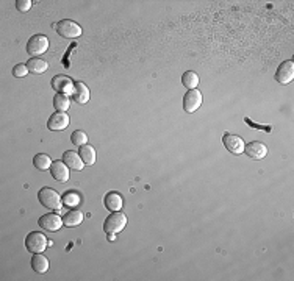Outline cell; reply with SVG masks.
<instances>
[{"instance_id": "1", "label": "cell", "mask_w": 294, "mask_h": 281, "mask_svg": "<svg viewBox=\"0 0 294 281\" xmlns=\"http://www.w3.org/2000/svg\"><path fill=\"white\" fill-rule=\"evenodd\" d=\"M38 200L47 209L52 211H60L63 208V199L60 197V194L53 188H43L38 192Z\"/></svg>"}, {"instance_id": "28", "label": "cell", "mask_w": 294, "mask_h": 281, "mask_svg": "<svg viewBox=\"0 0 294 281\" xmlns=\"http://www.w3.org/2000/svg\"><path fill=\"white\" fill-rule=\"evenodd\" d=\"M244 122L247 123V125H250L252 128H255V130H264V132H268V133H271L272 132V127L271 125H257V123H254V122H252L250 119H244Z\"/></svg>"}, {"instance_id": "4", "label": "cell", "mask_w": 294, "mask_h": 281, "mask_svg": "<svg viewBox=\"0 0 294 281\" xmlns=\"http://www.w3.org/2000/svg\"><path fill=\"white\" fill-rule=\"evenodd\" d=\"M53 27L60 36L66 38V39H75V38L81 36V27L71 19H63Z\"/></svg>"}, {"instance_id": "16", "label": "cell", "mask_w": 294, "mask_h": 281, "mask_svg": "<svg viewBox=\"0 0 294 281\" xmlns=\"http://www.w3.org/2000/svg\"><path fill=\"white\" fill-rule=\"evenodd\" d=\"M103 203H105V208H107L108 211H119L124 205V199L121 194L117 192H108L107 196H105L103 199Z\"/></svg>"}, {"instance_id": "27", "label": "cell", "mask_w": 294, "mask_h": 281, "mask_svg": "<svg viewBox=\"0 0 294 281\" xmlns=\"http://www.w3.org/2000/svg\"><path fill=\"white\" fill-rule=\"evenodd\" d=\"M32 5H33L32 0H17V2H16V8H17L19 13H25V11H28V10L32 8Z\"/></svg>"}, {"instance_id": "26", "label": "cell", "mask_w": 294, "mask_h": 281, "mask_svg": "<svg viewBox=\"0 0 294 281\" xmlns=\"http://www.w3.org/2000/svg\"><path fill=\"white\" fill-rule=\"evenodd\" d=\"M28 74V68H27V64H16V66L13 68V77L16 78H24L25 75Z\"/></svg>"}, {"instance_id": "19", "label": "cell", "mask_w": 294, "mask_h": 281, "mask_svg": "<svg viewBox=\"0 0 294 281\" xmlns=\"http://www.w3.org/2000/svg\"><path fill=\"white\" fill-rule=\"evenodd\" d=\"M32 269L38 273H46L49 270V259L43 253H35L32 258Z\"/></svg>"}, {"instance_id": "29", "label": "cell", "mask_w": 294, "mask_h": 281, "mask_svg": "<svg viewBox=\"0 0 294 281\" xmlns=\"http://www.w3.org/2000/svg\"><path fill=\"white\" fill-rule=\"evenodd\" d=\"M116 239V234H108V241H114Z\"/></svg>"}, {"instance_id": "15", "label": "cell", "mask_w": 294, "mask_h": 281, "mask_svg": "<svg viewBox=\"0 0 294 281\" xmlns=\"http://www.w3.org/2000/svg\"><path fill=\"white\" fill-rule=\"evenodd\" d=\"M63 163L72 170H81L85 167V163L81 161L78 152H74V150H68V152L63 153Z\"/></svg>"}, {"instance_id": "3", "label": "cell", "mask_w": 294, "mask_h": 281, "mask_svg": "<svg viewBox=\"0 0 294 281\" xmlns=\"http://www.w3.org/2000/svg\"><path fill=\"white\" fill-rule=\"evenodd\" d=\"M49 239L47 237L43 234V233H39V231H32V233H28V236L25 237V247H27V250L30 252V253H43L46 248H47V245H49V242H47Z\"/></svg>"}, {"instance_id": "7", "label": "cell", "mask_w": 294, "mask_h": 281, "mask_svg": "<svg viewBox=\"0 0 294 281\" xmlns=\"http://www.w3.org/2000/svg\"><path fill=\"white\" fill-rule=\"evenodd\" d=\"M38 225L46 231H58L63 227V219L56 212H47L44 215H41Z\"/></svg>"}, {"instance_id": "2", "label": "cell", "mask_w": 294, "mask_h": 281, "mask_svg": "<svg viewBox=\"0 0 294 281\" xmlns=\"http://www.w3.org/2000/svg\"><path fill=\"white\" fill-rule=\"evenodd\" d=\"M127 225V215L124 212L114 211L113 214H110L103 222V230L107 234H116L119 231H122Z\"/></svg>"}, {"instance_id": "21", "label": "cell", "mask_w": 294, "mask_h": 281, "mask_svg": "<svg viewBox=\"0 0 294 281\" xmlns=\"http://www.w3.org/2000/svg\"><path fill=\"white\" fill-rule=\"evenodd\" d=\"M61 199H63V205H66V206H69V208H75V206H78V205L81 203L80 194H78L77 191H72V189L63 194Z\"/></svg>"}, {"instance_id": "20", "label": "cell", "mask_w": 294, "mask_h": 281, "mask_svg": "<svg viewBox=\"0 0 294 281\" xmlns=\"http://www.w3.org/2000/svg\"><path fill=\"white\" fill-rule=\"evenodd\" d=\"M83 219H85V215H83L81 211L72 209L68 214L63 215V224H65L66 227H78L83 222Z\"/></svg>"}, {"instance_id": "18", "label": "cell", "mask_w": 294, "mask_h": 281, "mask_svg": "<svg viewBox=\"0 0 294 281\" xmlns=\"http://www.w3.org/2000/svg\"><path fill=\"white\" fill-rule=\"evenodd\" d=\"M78 155L81 158V161L85 163L86 166H93L97 160V155H96V150L93 145L90 144H85V145H81L80 150H78Z\"/></svg>"}, {"instance_id": "10", "label": "cell", "mask_w": 294, "mask_h": 281, "mask_svg": "<svg viewBox=\"0 0 294 281\" xmlns=\"http://www.w3.org/2000/svg\"><path fill=\"white\" fill-rule=\"evenodd\" d=\"M292 78H294V63H292L291 59L283 61L280 66H279L277 72H276V80H277V83H280V84H288V83L292 81Z\"/></svg>"}, {"instance_id": "11", "label": "cell", "mask_w": 294, "mask_h": 281, "mask_svg": "<svg viewBox=\"0 0 294 281\" xmlns=\"http://www.w3.org/2000/svg\"><path fill=\"white\" fill-rule=\"evenodd\" d=\"M68 125H69V116L66 113H61V111L53 113L47 120V128L52 130V132H61V130H66Z\"/></svg>"}, {"instance_id": "24", "label": "cell", "mask_w": 294, "mask_h": 281, "mask_svg": "<svg viewBox=\"0 0 294 281\" xmlns=\"http://www.w3.org/2000/svg\"><path fill=\"white\" fill-rule=\"evenodd\" d=\"M182 83L185 88L188 89H197V84H199V75L193 71H188L183 74L182 77Z\"/></svg>"}, {"instance_id": "6", "label": "cell", "mask_w": 294, "mask_h": 281, "mask_svg": "<svg viewBox=\"0 0 294 281\" xmlns=\"http://www.w3.org/2000/svg\"><path fill=\"white\" fill-rule=\"evenodd\" d=\"M75 83L68 75H55L52 78V88L56 91V94H72Z\"/></svg>"}, {"instance_id": "14", "label": "cell", "mask_w": 294, "mask_h": 281, "mask_svg": "<svg viewBox=\"0 0 294 281\" xmlns=\"http://www.w3.org/2000/svg\"><path fill=\"white\" fill-rule=\"evenodd\" d=\"M72 96V100L78 105H86L90 102V89L85 83L81 81H77L75 86H74V92L71 94Z\"/></svg>"}, {"instance_id": "13", "label": "cell", "mask_w": 294, "mask_h": 281, "mask_svg": "<svg viewBox=\"0 0 294 281\" xmlns=\"http://www.w3.org/2000/svg\"><path fill=\"white\" fill-rule=\"evenodd\" d=\"M50 174H52V177H53L56 181L66 183V181L69 180V167H68L65 163H63V160H61V161L56 160V161H53L52 166H50Z\"/></svg>"}, {"instance_id": "8", "label": "cell", "mask_w": 294, "mask_h": 281, "mask_svg": "<svg viewBox=\"0 0 294 281\" xmlns=\"http://www.w3.org/2000/svg\"><path fill=\"white\" fill-rule=\"evenodd\" d=\"M202 105V94L199 89H190L183 97V108L186 113L197 111Z\"/></svg>"}, {"instance_id": "25", "label": "cell", "mask_w": 294, "mask_h": 281, "mask_svg": "<svg viewBox=\"0 0 294 281\" xmlns=\"http://www.w3.org/2000/svg\"><path fill=\"white\" fill-rule=\"evenodd\" d=\"M71 142L77 147L85 145V144H88V135L85 132H81V130H77V132H74L71 135Z\"/></svg>"}, {"instance_id": "5", "label": "cell", "mask_w": 294, "mask_h": 281, "mask_svg": "<svg viewBox=\"0 0 294 281\" xmlns=\"http://www.w3.org/2000/svg\"><path fill=\"white\" fill-rule=\"evenodd\" d=\"M49 49V38L44 35H35L27 42V53L32 56H39Z\"/></svg>"}, {"instance_id": "12", "label": "cell", "mask_w": 294, "mask_h": 281, "mask_svg": "<svg viewBox=\"0 0 294 281\" xmlns=\"http://www.w3.org/2000/svg\"><path fill=\"white\" fill-rule=\"evenodd\" d=\"M244 152L252 160H263L268 153V147L260 141H252L244 147Z\"/></svg>"}, {"instance_id": "22", "label": "cell", "mask_w": 294, "mask_h": 281, "mask_svg": "<svg viewBox=\"0 0 294 281\" xmlns=\"http://www.w3.org/2000/svg\"><path fill=\"white\" fill-rule=\"evenodd\" d=\"M52 160L47 153H38L35 155L33 158V164L38 170H50V166H52Z\"/></svg>"}, {"instance_id": "17", "label": "cell", "mask_w": 294, "mask_h": 281, "mask_svg": "<svg viewBox=\"0 0 294 281\" xmlns=\"http://www.w3.org/2000/svg\"><path fill=\"white\" fill-rule=\"evenodd\" d=\"M25 64H27V68H28V72H32V74H44L49 69L47 61L41 59L38 56H32Z\"/></svg>"}, {"instance_id": "23", "label": "cell", "mask_w": 294, "mask_h": 281, "mask_svg": "<svg viewBox=\"0 0 294 281\" xmlns=\"http://www.w3.org/2000/svg\"><path fill=\"white\" fill-rule=\"evenodd\" d=\"M53 106L56 111H61V113H66L71 106V100L66 94H55L53 97Z\"/></svg>"}, {"instance_id": "9", "label": "cell", "mask_w": 294, "mask_h": 281, "mask_svg": "<svg viewBox=\"0 0 294 281\" xmlns=\"http://www.w3.org/2000/svg\"><path fill=\"white\" fill-rule=\"evenodd\" d=\"M222 142H224L225 148L228 150L230 153H233V155H241V153H244L246 144H244V141H243L240 136L232 135V133H225V135L222 136Z\"/></svg>"}]
</instances>
